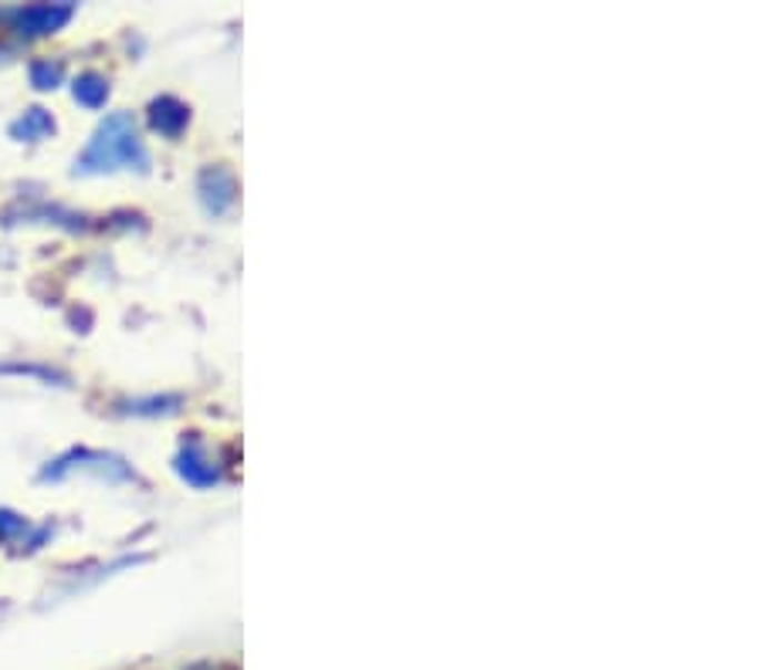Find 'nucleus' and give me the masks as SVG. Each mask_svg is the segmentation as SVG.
I'll return each mask as SVG.
<instances>
[{"label": "nucleus", "mask_w": 762, "mask_h": 670, "mask_svg": "<svg viewBox=\"0 0 762 670\" xmlns=\"http://www.w3.org/2000/svg\"><path fill=\"white\" fill-rule=\"evenodd\" d=\"M14 21L18 34H48L54 28H61L68 18H72V8H51V4H38V8H21L8 14Z\"/></svg>", "instance_id": "nucleus-2"}, {"label": "nucleus", "mask_w": 762, "mask_h": 670, "mask_svg": "<svg viewBox=\"0 0 762 670\" xmlns=\"http://www.w3.org/2000/svg\"><path fill=\"white\" fill-rule=\"evenodd\" d=\"M61 79V64H51V61H34L31 64V82L38 89H54Z\"/></svg>", "instance_id": "nucleus-6"}, {"label": "nucleus", "mask_w": 762, "mask_h": 670, "mask_svg": "<svg viewBox=\"0 0 762 670\" xmlns=\"http://www.w3.org/2000/svg\"><path fill=\"white\" fill-rule=\"evenodd\" d=\"M187 112L173 102V99H163V102H153V125L160 132H167V136H173V132L183 125Z\"/></svg>", "instance_id": "nucleus-4"}, {"label": "nucleus", "mask_w": 762, "mask_h": 670, "mask_svg": "<svg viewBox=\"0 0 762 670\" xmlns=\"http://www.w3.org/2000/svg\"><path fill=\"white\" fill-rule=\"evenodd\" d=\"M82 170L89 173H102V170H119V166H147V150H143V140L140 132H136V122L132 115L126 112H116L109 115L96 140L89 143V150L82 153Z\"/></svg>", "instance_id": "nucleus-1"}, {"label": "nucleus", "mask_w": 762, "mask_h": 670, "mask_svg": "<svg viewBox=\"0 0 762 670\" xmlns=\"http://www.w3.org/2000/svg\"><path fill=\"white\" fill-rule=\"evenodd\" d=\"M21 528H28L24 518H18V515H11V511H0V539H11V535L21 531Z\"/></svg>", "instance_id": "nucleus-7"}, {"label": "nucleus", "mask_w": 762, "mask_h": 670, "mask_svg": "<svg viewBox=\"0 0 762 670\" xmlns=\"http://www.w3.org/2000/svg\"><path fill=\"white\" fill-rule=\"evenodd\" d=\"M106 95H109V85H106V79H99V75H82V79L76 82V99L86 102V105H92V109L102 105Z\"/></svg>", "instance_id": "nucleus-5"}, {"label": "nucleus", "mask_w": 762, "mask_h": 670, "mask_svg": "<svg viewBox=\"0 0 762 670\" xmlns=\"http://www.w3.org/2000/svg\"><path fill=\"white\" fill-rule=\"evenodd\" d=\"M48 132H54V122L44 109H31L11 125V136H18V140H41Z\"/></svg>", "instance_id": "nucleus-3"}]
</instances>
